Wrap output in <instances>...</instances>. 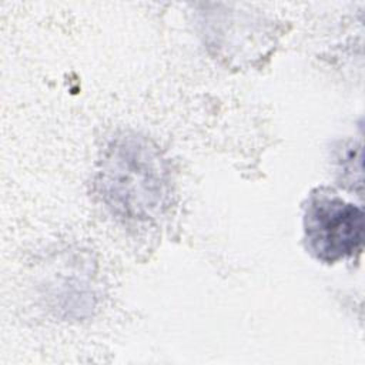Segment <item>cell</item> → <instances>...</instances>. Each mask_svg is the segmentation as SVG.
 I'll use <instances>...</instances> for the list:
<instances>
[{
  "label": "cell",
  "instance_id": "6da1fadb",
  "mask_svg": "<svg viewBox=\"0 0 365 365\" xmlns=\"http://www.w3.org/2000/svg\"><path fill=\"white\" fill-rule=\"evenodd\" d=\"M96 185L111 212L128 221L158 217L171 192L167 161L150 140L135 133L110 140L98 163Z\"/></svg>",
  "mask_w": 365,
  "mask_h": 365
},
{
  "label": "cell",
  "instance_id": "7a4b0ae2",
  "mask_svg": "<svg viewBox=\"0 0 365 365\" xmlns=\"http://www.w3.org/2000/svg\"><path fill=\"white\" fill-rule=\"evenodd\" d=\"M304 234L307 248L317 259L336 262L362 248L364 212L335 192L317 190L305 207Z\"/></svg>",
  "mask_w": 365,
  "mask_h": 365
}]
</instances>
